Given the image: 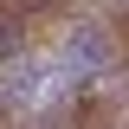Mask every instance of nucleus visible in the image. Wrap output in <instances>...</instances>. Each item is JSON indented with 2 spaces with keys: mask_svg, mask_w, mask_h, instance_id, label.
Segmentation results:
<instances>
[{
  "mask_svg": "<svg viewBox=\"0 0 129 129\" xmlns=\"http://www.w3.org/2000/svg\"><path fill=\"white\" fill-rule=\"evenodd\" d=\"M71 13H78V0H0V64L52 39Z\"/></svg>",
  "mask_w": 129,
  "mask_h": 129,
  "instance_id": "1",
  "label": "nucleus"
}]
</instances>
